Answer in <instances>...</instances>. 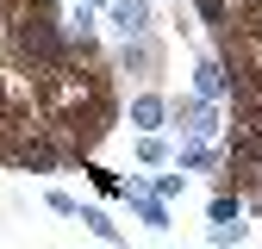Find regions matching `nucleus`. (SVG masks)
<instances>
[{
  "instance_id": "obj_2",
  "label": "nucleus",
  "mask_w": 262,
  "mask_h": 249,
  "mask_svg": "<svg viewBox=\"0 0 262 249\" xmlns=\"http://www.w3.org/2000/svg\"><path fill=\"white\" fill-rule=\"evenodd\" d=\"M125 69H138V75L150 81V75L162 69V44H156V38H131V50H125Z\"/></svg>"
},
{
  "instance_id": "obj_1",
  "label": "nucleus",
  "mask_w": 262,
  "mask_h": 249,
  "mask_svg": "<svg viewBox=\"0 0 262 249\" xmlns=\"http://www.w3.org/2000/svg\"><path fill=\"white\" fill-rule=\"evenodd\" d=\"M113 25L125 31V38H144L150 31V7L144 0H113Z\"/></svg>"
},
{
  "instance_id": "obj_4",
  "label": "nucleus",
  "mask_w": 262,
  "mask_h": 249,
  "mask_svg": "<svg viewBox=\"0 0 262 249\" xmlns=\"http://www.w3.org/2000/svg\"><path fill=\"white\" fill-rule=\"evenodd\" d=\"M81 225H88L94 237H106V243H119V225H113L106 212H94V206H81Z\"/></svg>"
},
{
  "instance_id": "obj_3",
  "label": "nucleus",
  "mask_w": 262,
  "mask_h": 249,
  "mask_svg": "<svg viewBox=\"0 0 262 249\" xmlns=\"http://www.w3.org/2000/svg\"><path fill=\"white\" fill-rule=\"evenodd\" d=\"M162 118H169V100H156V93H138V100H131V124H138V131H156Z\"/></svg>"
},
{
  "instance_id": "obj_5",
  "label": "nucleus",
  "mask_w": 262,
  "mask_h": 249,
  "mask_svg": "<svg viewBox=\"0 0 262 249\" xmlns=\"http://www.w3.org/2000/svg\"><path fill=\"white\" fill-rule=\"evenodd\" d=\"M138 156H144V162H169V143H162V137H144Z\"/></svg>"
}]
</instances>
